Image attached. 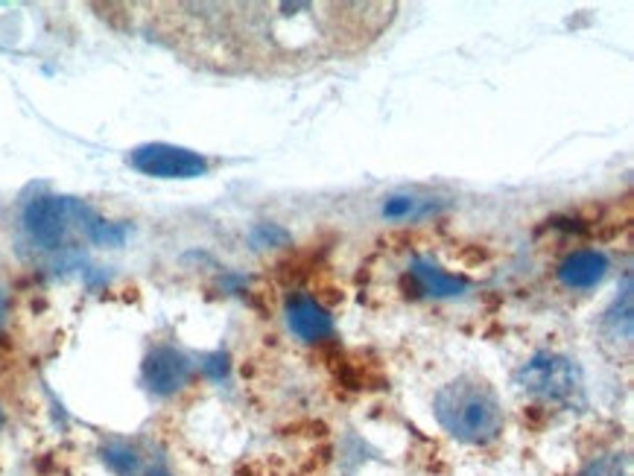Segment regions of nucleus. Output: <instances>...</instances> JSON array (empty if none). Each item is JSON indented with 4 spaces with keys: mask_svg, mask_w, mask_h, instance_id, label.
<instances>
[{
    "mask_svg": "<svg viewBox=\"0 0 634 476\" xmlns=\"http://www.w3.org/2000/svg\"><path fill=\"white\" fill-rule=\"evenodd\" d=\"M605 327L614 339H628L632 336V275L623 281V293L617 295L614 307L605 313Z\"/></svg>",
    "mask_w": 634,
    "mask_h": 476,
    "instance_id": "10",
    "label": "nucleus"
},
{
    "mask_svg": "<svg viewBox=\"0 0 634 476\" xmlns=\"http://www.w3.org/2000/svg\"><path fill=\"white\" fill-rule=\"evenodd\" d=\"M226 357H223V354H217V357H208V363H205V371H208L211 377H223L226 375Z\"/></svg>",
    "mask_w": 634,
    "mask_h": 476,
    "instance_id": "13",
    "label": "nucleus"
},
{
    "mask_svg": "<svg viewBox=\"0 0 634 476\" xmlns=\"http://www.w3.org/2000/svg\"><path fill=\"white\" fill-rule=\"evenodd\" d=\"M287 325L301 343H322L334 334V318L316 299L310 295H290L287 299Z\"/></svg>",
    "mask_w": 634,
    "mask_h": 476,
    "instance_id": "7",
    "label": "nucleus"
},
{
    "mask_svg": "<svg viewBox=\"0 0 634 476\" xmlns=\"http://www.w3.org/2000/svg\"><path fill=\"white\" fill-rule=\"evenodd\" d=\"M416 208H418V199H412V196H393V199H386L384 217L404 219V217H409Z\"/></svg>",
    "mask_w": 634,
    "mask_h": 476,
    "instance_id": "12",
    "label": "nucleus"
},
{
    "mask_svg": "<svg viewBox=\"0 0 634 476\" xmlns=\"http://www.w3.org/2000/svg\"><path fill=\"white\" fill-rule=\"evenodd\" d=\"M518 383L524 392L535 394L544 403L570 407L582 398V375L573 366V359L561 357V354H535L520 368Z\"/></svg>",
    "mask_w": 634,
    "mask_h": 476,
    "instance_id": "3",
    "label": "nucleus"
},
{
    "mask_svg": "<svg viewBox=\"0 0 634 476\" xmlns=\"http://www.w3.org/2000/svg\"><path fill=\"white\" fill-rule=\"evenodd\" d=\"M0 424H3V415H0Z\"/></svg>",
    "mask_w": 634,
    "mask_h": 476,
    "instance_id": "15",
    "label": "nucleus"
},
{
    "mask_svg": "<svg viewBox=\"0 0 634 476\" xmlns=\"http://www.w3.org/2000/svg\"><path fill=\"white\" fill-rule=\"evenodd\" d=\"M129 164L152 178H200L208 173V159L175 143H143L129 152Z\"/></svg>",
    "mask_w": 634,
    "mask_h": 476,
    "instance_id": "4",
    "label": "nucleus"
},
{
    "mask_svg": "<svg viewBox=\"0 0 634 476\" xmlns=\"http://www.w3.org/2000/svg\"><path fill=\"white\" fill-rule=\"evenodd\" d=\"M605 275H609V258L597 249L570 251L559 267V281L568 290H591Z\"/></svg>",
    "mask_w": 634,
    "mask_h": 476,
    "instance_id": "8",
    "label": "nucleus"
},
{
    "mask_svg": "<svg viewBox=\"0 0 634 476\" xmlns=\"http://www.w3.org/2000/svg\"><path fill=\"white\" fill-rule=\"evenodd\" d=\"M582 476H632V459L626 453H609L593 459Z\"/></svg>",
    "mask_w": 634,
    "mask_h": 476,
    "instance_id": "11",
    "label": "nucleus"
},
{
    "mask_svg": "<svg viewBox=\"0 0 634 476\" xmlns=\"http://www.w3.org/2000/svg\"><path fill=\"white\" fill-rule=\"evenodd\" d=\"M439 424L465 444H488L503 430V407L488 383L476 377H460L436 394Z\"/></svg>",
    "mask_w": 634,
    "mask_h": 476,
    "instance_id": "2",
    "label": "nucleus"
},
{
    "mask_svg": "<svg viewBox=\"0 0 634 476\" xmlns=\"http://www.w3.org/2000/svg\"><path fill=\"white\" fill-rule=\"evenodd\" d=\"M24 228L30 240L39 242L42 249H58L74 228L100 246H120L126 237L123 226L106 223L85 202L71 196H51V193L26 202Z\"/></svg>",
    "mask_w": 634,
    "mask_h": 476,
    "instance_id": "1",
    "label": "nucleus"
},
{
    "mask_svg": "<svg viewBox=\"0 0 634 476\" xmlns=\"http://www.w3.org/2000/svg\"><path fill=\"white\" fill-rule=\"evenodd\" d=\"M409 278H412V284H416L421 293L433 295V299H453V295H462L468 290L465 278L444 272L442 267H436L433 260L427 258L412 260Z\"/></svg>",
    "mask_w": 634,
    "mask_h": 476,
    "instance_id": "9",
    "label": "nucleus"
},
{
    "mask_svg": "<svg viewBox=\"0 0 634 476\" xmlns=\"http://www.w3.org/2000/svg\"><path fill=\"white\" fill-rule=\"evenodd\" d=\"M3 316H7V295L0 293V322H3Z\"/></svg>",
    "mask_w": 634,
    "mask_h": 476,
    "instance_id": "14",
    "label": "nucleus"
},
{
    "mask_svg": "<svg viewBox=\"0 0 634 476\" xmlns=\"http://www.w3.org/2000/svg\"><path fill=\"white\" fill-rule=\"evenodd\" d=\"M143 386L159 398L182 392L184 386L191 383L193 377V363L187 354H182L173 345H155L141 366Z\"/></svg>",
    "mask_w": 634,
    "mask_h": 476,
    "instance_id": "6",
    "label": "nucleus"
},
{
    "mask_svg": "<svg viewBox=\"0 0 634 476\" xmlns=\"http://www.w3.org/2000/svg\"><path fill=\"white\" fill-rule=\"evenodd\" d=\"M100 459L115 476H173L164 453L138 439H109L100 447Z\"/></svg>",
    "mask_w": 634,
    "mask_h": 476,
    "instance_id": "5",
    "label": "nucleus"
}]
</instances>
